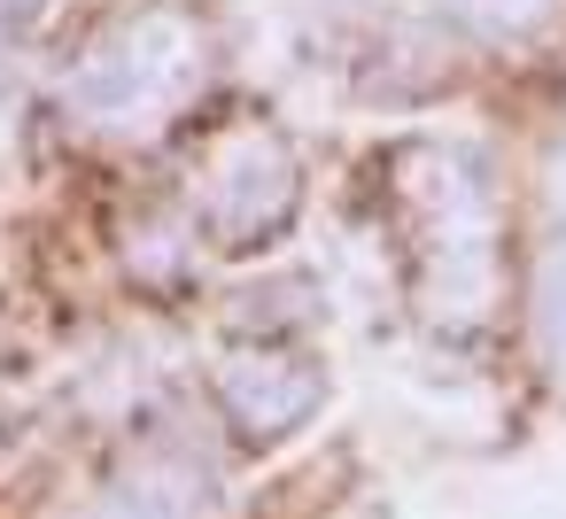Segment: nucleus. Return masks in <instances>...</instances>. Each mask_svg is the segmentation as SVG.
<instances>
[{"label":"nucleus","mask_w":566,"mask_h":519,"mask_svg":"<svg viewBox=\"0 0 566 519\" xmlns=\"http://www.w3.org/2000/svg\"><path fill=\"white\" fill-rule=\"evenodd\" d=\"M295 202H303V156L272 117H241V125L210 133V148L195 163V218L218 248L280 241Z\"/></svg>","instance_id":"7ed1b4c3"},{"label":"nucleus","mask_w":566,"mask_h":519,"mask_svg":"<svg viewBox=\"0 0 566 519\" xmlns=\"http://www.w3.org/2000/svg\"><path fill=\"white\" fill-rule=\"evenodd\" d=\"M396 187L419 218V310L481 318L496 295V187L481 148L411 140L396 156Z\"/></svg>","instance_id":"f03ea898"},{"label":"nucleus","mask_w":566,"mask_h":519,"mask_svg":"<svg viewBox=\"0 0 566 519\" xmlns=\"http://www.w3.org/2000/svg\"><path fill=\"white\" fill-rule=\"evenodd\" d=\"M32 9H40V0H0V24H24Z\"/></svg>","instance_id":"0eeeda50"},{"label":"nucleus","mask_w":566,"mask_h":519,"mask_svg":"<svg viewBox=\"0 0 566 519\" xmlns=\"http://www.w3.org/2000/svg\"><path fill=\"white\" fill-rule=\"evenodd\" d=\"M210 86V32L179 0L125 9L78 63H71V109L109 140H156L171 117H187Z\"/></svg>","instance_id":"f257e3e1"},{"label":"nucleus","mask_w":566,"mask_h":519,"mask_svg":"<svg viewBox=\"0 0 566 519\" xmlns=\"http://www.w3.org/2000/svg\"><path fill=\"white\" fill-rule=\"evenodd\" d=\"M226 403L256 426V434H280L303 403H311V380L295 364H272V357H233L226 372Z\"/></svg>","instance_id":"20e7f679"},{"label":"nucleus","mask_w":566,"mask_h":519,"mask_svg":"<svg viewBox=\"0 0 566 519\" xmlns=\"http://www.w3.org/2000/svg\"><path fill=\"white\" fill-rule=\"evenodd\" d=\"M543 349L566 357V225L543 241Z\"/></svg>","instance_id":"423d86ee"},{"label":"nucleus","mask_w":566,"mask_h":519,"mask_svg":"<svg viewBox=\"0 0 566 519\" xmlns=\"http://www.w3.org/2000/svg\"><path fill=\"white\" fill-rule=\"evenodd\" d=\"M442 9H458L489 40H535V32H551L566 17V0H442Z\"/></svg>","instance_id":"39448f33"}]
</instances>
